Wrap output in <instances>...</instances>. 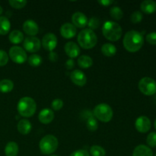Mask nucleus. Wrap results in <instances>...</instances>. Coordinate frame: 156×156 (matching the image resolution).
I'll use <instances>...</instances> for the list:
<instances>
[{
	"mask_svg": "<svg viewBox=\"0 0 156 156\" xmlns=\"http://www.w3.org/2000/svg\"><path fill=\"white\" fill-rule=\"evenodd\" d=\"M155 156H156V154H155Z\"/></svg>",
	"mask_w": 156,
	"mask_h": 156,
	"instance_id": "nucleus-45",
	"label": "nucleus"
},
{
	"mask_svg": "<svg viewBox=\"0 0 156 156\" xmlns=\"http://www.w3.org/2000/svg\"><path fill=\"white\" fill-rule=\"evenodd\" d=\"M146 143L149 146L152 148L156 147V133L152 132L148 135L146 139Z\"/></svg>",
	"mask_w": 156,
	"mask_h": 156,
	"instance_id": "nucleus-33",
	"label": "nucleus"
},
{
	"mask_svg": "<svg viewBox=\"0 0 156 156\" xmlns=\"http://www.w3.org/2000/svg\"><path fill=\"white\" fill-rule=\"evenodd\" d=\"M146 41L152 45H156V32H151L146 35Z\"/></svg>",
	"mask_w": 156,
	"mask_h": 156,
	"instance_id": "nucleus-37",
	"label": "nucleus"
},
{
	"mask_svg": "<svg viewBox=\"0 0 156 156\" xmlns=\"http://www.w3.org/2000/svg\"><path fill=\"white\" fill-rule=\"evenodd\" d=\"M14 88V83L9 79H3L0 81V91L2 93H9L12 91Z\"/></svg>",
	"mask_w": 156,
	"mask_h": 156,
	"instance_id": "nucleus-26",
	"label": "nucleus"
},
{
	"mask_svg": "<svg viewBox=\"0 0 156 156\" xmlns=\"http://www.w3.org/2000/svg\"><path fill=\"white\" fill-rule=\"evenodd\" d=\"M114 1H111V0H100L98 1V3L102 6H105V7H108L110 6L111 5H112L114 3Z\"/></svg>",
	"mask_w": 156,
	"mask_h": 156,
	"instance_id": "nucleus-41",
	"label": "nucleus"
},
{
	"mask_svg": "<svg viewBox=\"0 0 156 156\" xmlns=\"http://www.w3.org/2000/svg\"><path fill=\"white\" fill-rule=\"evenodd\" d=\"M110 14H111V16L112 17V18H114V20H117V21L121 19L123 16V12L122 9L117 6H114V7L111 8V10H110Z\"/></svg>",
	"mask_w": 156,
	"mask_h": 156,
	"instance_id": "nucleus-28",
	"label": "nucleus"
},
{
	"mask_svg": "<svg viewBox=\"0 0 156 156\" xmlns=\"http://www.w3.org/2000/svg\"><path fill=\"white\" fill-rule=\"evenodd\" d=\"M76 27L71 23H65L61 26L60 34L62 37L66 39H71L76 35Z\"/></svg>",
	"mask_w": 156,
	"mask_h": 156,
	"instance_id": "nucleus-14",
	"label": "nucleus"
},
{
	"mask_svg": "<svg viewBox=\"0 0 156 156\" xmlns=\"http://www.w3.org/2000/svg\"><path fill=\"white\" fill-rule=\"evenodd\" d=\"M90 153L92 156H105L106 152L105 149L100 146H92L90 149Z\"/></svg>",
	"mask_w": 156,
	"mask_h": 156,
	"instance_id": "nucleus-29",
	"label": "nucleus"
},
{
	"mask_svg": "<svg viewBox=\"0 0 156 156\" xmlns=\"http://www.w3.org/2000/svg\"><path fill=\"white\" fill-rule=\"evenodd\" d=\"M140 9L146 14H153L156 12V2L152 0H145L140 5Z\"/></svg>",
	"mask_w": 156,
	"mask_h": 156,
	"instance_id": "nucleus-18",
	"label": "nucleus"
},
{
	"mask_svg": "<svg viewBox=\"0 0 156 156\" xmlns=\"http://www.w3.org/2000/svg\"><path fill=\"white\" fill-rule=\"evenodd\" d=\"M57 45V37L52 33H48L44 35L42 39V46L46 50L52 52L53 51Z\"/></svg>",
	"mask_w": 156,
	"mask_h": 156,
	"instance_id": "nucleus-10",
	"label": "nucleus"
},
{
	"mask_svg": "<svg viewBox=\"0 0 156 156\" xmlns=\"http://www.w3.org/2000/svg\"><path fill=\"white\" fill-rule=\"evenodd\" d=\"M9 39L12 44H19L24 40V34L21 31L18 30H12L9 36Z\"/></svg>",
	"mask_w": 156,
	"mask_h": 156,
	"instance_id": "nucleus-21",
	"label": "nucleus"
},
{
	"mask_svg": "<svg viewBox=\"0 0 156 156\" xmlns=\"http://www.w3.org/2000/svg\"><path fill=\"white\" fill-rule=\"evenodd\" d=\"M11 28V23L9 20L5 16H0V34L5 35L9 32Z\"/></svg>",
	"mask_w": 156,
	"mask_h": 156,
	"instance_id": "nucleus-24",
	"label": "nucleus"
},
{
	"mask_svg": "<svg viewBox=\"0 0 156 156\" xmlns=\"http://www.w3.org/2000/svg\"><path fill=\"white\" fill-rule=\"evenodd\" d=\"M2 12H3L2 8L1 5H0V15H2Z\"/></svg>",
	"mask_w": 156,
	"mask_h": 156,
	"instance_id": "nucleus-42",
	"label": "nucleus"
},
{
	"mask_svg": "<svg viewBox=\"0 0 156 156\" xmlns=\"http://www.w3.org/2000/svg\"><path fill=\"white\" fill-rule=\"evenodd\" d=\"M38 118L41 123L49 124L54 119V113H53V110L50 109V108H44L40 112Z\"/></svg>",
	"mask_w": 156,
	"mask_h": 156,
	"instance_id": "nucleus-17",
	"label": "nucleus"
},
{
	"mask_svg": "<svg viewBox=\"0 0 156 156\" xmlns=\"http://www.w3.org/2000/svg\"><path fill=\"white\" fill-rule=\"evenodd\" d=\"M151 121L146 116H140L136 119L135 123V127L138 132L145 133L151 129Z\"/></svg>",
	"mask_w": 156,
	"mask_h": 156,
	"instance_id": "nucleus-11",
	"label": "nucleus"
},
{
	"mask_svg": "<svg viewBox=\"0 0 156 156\" xmlns=\"http://www.w3.org/2000/svg\"><path fill=\"white\" fill-rule=\"evenodd\" d=\"M93 115L94 117L104 123L110 122L113 118L114 112L111 107L105 103L98 105L93 111Z\"/></svg>",
	"mask_w": 156,
	"mask_h": 156,
	"instance_id": "nucleus-6",
	"label": "nucleus"
},
{
	"mask_svg": "<svg viewBox=\"0 0 156 156\" xmlns=\"http://www.w3.org/2000/svg\"><path fill=\"white\" fill-rule=\"evenodd\" d=\"M79 44L85 50L92 49L97 44L98 37L96 34L90 29H84L78 35Z\"/></svg>",
	"mask_w": 156,
	"mask_h": 156,
	"instance_id": "nucleus-3",
	"label": "nucleus"
},
{
	"mask_svg": "<svg viewBox=\"0 0 156 156\" xmlns=\"http://www.w3.org/2000/svg\"><path fill=\"white\" fill-rule=\"evenodd\" d=\"M104 37L110 41H117L121 37L122 27L120 24L112 21H108L102 27Z\"/></svg>",
	"mask_w": 156,
	"mask_h": 156,
	"instance_id": "nucleus-2",
	"label": "nucleus"
},
{
	"mask_svg": "<svg viewBox=\"0 0 156 156\" xmlns=\"http://www.w3.org/2000/svg\"><path fill=\"white\" fill-rule=\"evenodd\" d=\"M87 25L88 26V27L90 30H94V29H97L98 27L100 25V21L98 18H95V17H92L89 21H88V24Z\"/></svg>",
	"mask_w": 156,
	"mask_h": 156,
	"instance_id": "nucleus-32",
	"label": "nucleus"
},
{
	"mask_svg": "<svg viewBox=\"0 0 156 156\" xmlns=\"http://www.w3.org/2000/svg\"><path fill=\"white\" fill-rule=\"evenodd\" d=\"M66 53L68 55L70 59H74V58L78 57V56L80 53V49L78 44L74 42H68L66 44L64 47Z\"/></svg>",
	"mask_w": 156,
	"mask_h": 156,
	"instance_id": "nucleus-16",
	"label": "nucleus"
},
{
	"mask_svg": "<svg viewBox=\"0 0 156 156\" xmlns=\"http://www.w3.org/2000/svg\"><path fill=\"white\" fill-rule=\"evenodd\" d=\"M93 60L90 56H81L78 59V65L79 67L82 69H88L92 66Z\"/></svg>",
	"mask_w": 156,
	"mask_h": 156,
	"instance_id": "nucleus-25",
	"label": "nucleus"
},
{
	"mask_svg": "<svg viewBox=\"0 0 156 156\" xmlns=\"http://www.w3.org/2000/svg\"><path fill=\"white\" fill-rule=\"evenodd\" d=\"M18 153V146L15 142H9L5 148L6 156H17Z\"/></svg>",
	"mask_w": 156,
	"mask_h": 156,
	"instance_id": "nucleus-23",
	"label": "nucleus"
},
{
	"mask_svg": "<svg viewBox=\"0 0 156 156\" xmlns=\"http://www.w3.org/2000/svg\"><path fill=\"white\" fill-rule=\"evenodd\" d=\"M51 107L52 109L54 110V111H59V110L62 109V107H63V101L59 98L55 99V100H53V101H52Z\"/></svg>",
	"mask_w": 156,
	"mask_h": 156,
	"instance_id": "nucleus-35",
	"label": "nucleus"
},
{
	"mask_svg": "<svg viewBox=\"0 0 156 156\" xmlns=\"http://www.w3.org/2000/svg\"><path fill=\"white\" fill-rule=\"evenodd\" d=\"M50 156H58V155H50Z\"/></svg>",
	"mask_w": 156,
	"mask_h": 156,
	"instance_id": "nucleus-44",
	"label": "nucleus"
},
{
	"mask_svg": "<svg viewBox=\"0 0 156 156\" xmlns=\"http://www.w3.org/2000/svg\"><path fill=\"white\" fill-rule=\"evenodd\" d=\"M66 68L68 70L73 69L75 67V61L73 60V59H69L66 61V62L65 63Z\"/></svg>",
	"mask_w": 156,
	"mask_h": 156,
	"instance_id": "nucleus-39",
	"label": "nucleus"
},
{
	"mask_svg": "<svg viewBox=\"0 0 156 156\" xmlns=\"http://www.w3.org/2000/svg\"><path fill=\"white\" fill-rule=\"evenodd\" d=\"M42 58L41 56L37 54H33L30 55L29 56V58L27 59V62L30 66H31L32 67H37L42 63Z\"/></svg>",
	"mask_w": 156,
	"mask_h": 156,
	"instance_id": "nucleus-27",
	"label": "nucleus"
},
{
	"mask_svg": "<svg viewBox=\"0 0 156 156\" xmlns=\"http://www.w3.org/2000/svg\"><path fill=\"white\" fill-rule=\"evenodd\" d=\"M9 57L14 62L17 64H22L27 60V56L25 50L21 47L14 46L9 50Z\"/></svg>",
	"mask_w": 156,
	"mask_h": 156,
	"instance_id": "nucleus-8",
	"label": "nucleus"
},
{
	"mask_svg": "<svg viewBox=\"0 0 156 156\" xmlns=\"http://www.w3.org/2000/svg\"><path fill=\"white\" fill-rule=\"evenodd\" d=\"M101 52L105 56L111 57V56H114L116 54L117 48H116L114 44L107 43V44H105L101 47Z\"/></svg>",
	"mask_w": 156,
	"mask_h": 156,
	"instance_id": "nucleus-22",
	"label": "nucleus"
},
{
	"mask_svg": "<svg viewBox=\"0 0 156 156\" xmlns=\"http://www.w3.org/2000/svg\"><path fill=\"white\" fill-rule=\"evenodd\" d=\"M24 48L29 53H36L39 51L41 47V42L36 37H27L23 43Z\"/></svg>",
	"mask_w": 156,
	"mask_h": 156,
	"instance_id": "nucleus-9",
	"label": "nucleus"
},
{
	"mask_svg": "<svg viewBox=\"0 0 156 156\" xmlns=\"http://www.w3.org/2000/svg\"><path fill=\"white\" fill-rule=\"evenodd\" d=\"M23 30L29 36L34 37L39 32V27L33 20H27L23 24Z\"/></svg>",
	"mask_w": 156,
	"mask_h": 156,
	"instance_id": "nucleus-15",
	"label": "nucleus"
},
{
	"mask_svg": "<svg viewBox=\"0 0 156 156\" xmlns=\"http://www.w3.org/2000/svg\"><path fill=\"white\" fill-rule=\"evenodd\" d=\"M59 146L57 138L53 135H47L43 137L39 143L41 152L44 155H51L56 152Z\"/></svg>",
	"mask_w": 156,
	"mask_h": 156,
	"instance_id": "nucleus-5",
	"label": "nucleus"
},
{
	"mask_svg": "<svg viewBox=\"0 0 156 156\" xmlns=\"http://www.w3.org/2000/svg\"><path fill=\"white\" fill-rule=\"evenodd\" d=\"M86 126H87V128H88V129L89 131L94 132V131L97 130L98 124L97 120L94 118V116H92V117H90L89 118L87 119Z\"/></svg>",
	"mask_w": 156,
	"mask_h": 156,
	"instance_id": "nucleus-30",
	"label": "nucleus"
},
{
	"mask_svg": "<svg viewBox=\"0 0 156 156\" xmlns=\"http://www.w3.org/2000/svg\"><path fill=\"white\" fill-rule=\"evenodd\" d=\"M17 109L21 116L24 117H30L36 112V102L30 97L21 98L18 103Z\"/></svg>",
	"mask_w": 156,
	"mask_h": 156,
	"instance_id": "nucleus-4",
	"label": "nucleus"
},
{
	"mask_svg": "<svg viewBox=\"0 0 156 156\" xmlns=\"http://www.w3.org/2000/svg\"><path fill=\"white\" fill-rule=\"evenodd\" d=\"M17 128H18V130L20 133L22 134V135H27L31 130L32 125L29 120L23 119L18 122Z\"/></svg>",
	"mask_w": 156,
	"mask_h": 156,
	"instance_id": "nucleus-20",
	"label": "nucleus"
},
{
	"mask_svg": "<svg viewBox=\"0 0 156 156\" xmlns=\"http://www.w3.org/2000/svg\"><path fill=\"white\" fill-rule=\"evenodd\" d=\"M9 62V55L4 50H0V66H4Z\"/></svg>",
	"mask_w": 156,
	"mask_h": 156,
	"instance_id": "nucleus-36",
	"label": "nucleus"
},
{
	"mask_svg": "<svg viewBox=\"0 0 156 156\" xmlns=\"http://www.w3.org/2000/svg\"><path fill=\"white\" fill-rule=\"evenodd\" d=\"M9 3L12 8H14V9H23V8L27 5V2L25 1V0H21V1L10 0V1L9 2Z\"/></svg>",
	"mask_w": 156,
	"mask_h": 156,
	"instance_id": "nucleus-31",
	"label": "nucleus"
},
{
	"mask_svg": "<svg viewBox=\"0 0 156 156\" xmlns=\"http://www.w3.org/2000/svg\"><path fill=\"white\" fill-rule=\"evenodd\" d=\"M154 125H155V129H156V119H155V123H154Z\"/></svg>",
	"mask_w": 156,
	"mask_h": 156,
	"instance_id": "nucleus-43",
	"label": "nucleus"
},
{
	"mask_svg": "<svg viewBox=\"0 0 156 156\" xmlns=\"http://www.w3.org/2000/svg\"><path fill=\"white\" fill-rule=\"evenodd\" d=\"M72 22L76 27L83 28L88 24V18L82 12H75L72 16Z\"/></svg>",
	"mask_w": 156,
	"mask_h": 156,
	"instance_id": "nucleus-13",
	"label": "nucleus"
},
{
	"mask_svg": "<svg viewBox=\"0 0 156 156\" xmlns=\"http://www.w3.org/2000/svg\"><path fill=\"white\" fill-rule=\"evenodd\" d=\"M133 156H153V152L149 146L139 145L134 149Z\"/></svg>",
	"mask_w": 156,
	"mask_h": 156,
	"instance_id": "nucleus-19",
	"label": "nucleus"
},
{
	"mask_svg": "<svg viewBox=\"0 0 156 156\" xmlns=\"http://www.w3.org/2000/svg\"><path fill=\"white\" fill-rule=\"evenodd\" d=\"M143 14L140 12H139V11H136V12H134L131 15L130 21H132L133 24H137V23H140V21L143 20Z\"/></svg>",
	"mask_w": 156,
	"mask_h": 156,
	"instance_id": "nucleus-34",
	"label": "nucleus"
},
{
	"mask_svg": "<svg viewBox=\"0 0 156 156\" xmlns=\"http://www.w3.org/2000/svg\"><path fill=\"white\" fill-rule=\"evenodd\" d=\"M69 156H90V155L85 149H79L73 152Z\"/></svg>",
	"mask_w": 156,
	"mask_h": 156,
	"instance_id": "nucleus-38",
	"label": "nucleus"
},
{
	"mask_svg": "<svg viewBox=\"0 0 156 156\" xmlns=\"http://www.w3.org/2000/svg\"><path fill=\"white\" fill-rule=\"evenodd\" d=\"M70 79L75 85L80 87L85 85L87 82L86 76L84 74L83 72L79 69H76L72 72L71 74H70Z\"/></svg>",
	"mask_w": 156,
	"mask_h": 156,
	"instance_id": "nucleus-12",
	"label": "nucleus"
},
{
	"mask_svg": "<svg viewBox=\"0 0 156 156\" xmlns=\"http://www.w3.org/2000/svg\"><path fill=\"white\" fill-rule=\"evenodd\" d=\"M138 87L140 91L145 95L151 96L156 93V82L150 77H144L140 79Z\"/></svg>",
	"mask_w": 156,
	"mask_h": 156,
	"instance_id": "nucleus-7",
	"label": "nucleus"
},
{
	"mask_svg": "<svg viewBox=\"0 0 156 156\" xmlns=\"http://www.w3.org/2000/svg\"><path fill=\"white\" fill-rule=\"evenodd\" d=\"M123 46L127 51L135 53L139 51L144 44L143 34L137 30H132L126 32L123 38Z\"/></svg>",
	"mask_w": 156,
	"mask_h": 156,
	"instance_id": "nucleus-1",
	"label": "nucleus"
},
{
	"mask_svg": "<svg viewBox=\"0 0 156 156\" xmlns=\"http://www.w3.org/2000/svg\"><path fill=\"white\" fill-rule=\"evenodd\" d=\"M58 58L59 57H58L57 53L54 51L50 52V54H49V59H50L51 62H56V61L58 60Z\"/></svg>",
	"mask_w": 156,
	"mask_h": 156,
	"instance_id": "nucleus-40",
	"label": "nucleus"
}]
</instances>
